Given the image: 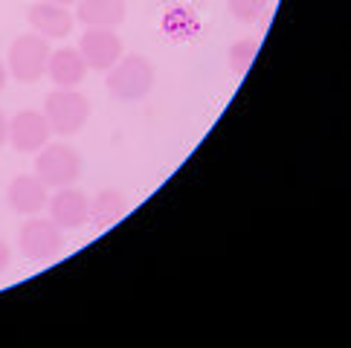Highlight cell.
Returning a JSON list of instances; mask_svg holds the SVG:
<instances>
[{
	"instance_id": "cell-1",
	"label": "cell",
	"mask_w": 351,
	"mask_h": 348,
	"mask_svg": "<svg viewBox=\"0 0 351 348\" xmlns=\"http://www.w3.org/2000/svg\"><path fill=\"white\" fill-rule=\"evenodd\" d=\"M157 73L152 61L145 55H122L114 67L108 70V93L119 99V102H143V99L154 90Z\"/></svg>"
},
{
	"instance_id": "cell-2",
	"label": "cell",
	"mask_w": 351,
	"mask_h": 348,
	"mask_svg": "<svg viewBox=\"0 0 351 348\" xmlns=\"http://www.w3.org/2000/svg\"><path fill=\"white\" fill-rule=\"evenodd\" d=\"M44 116L49 122V128H53V134L73 136L90 119V99L79 93L76 87H56L44 99Z\"/></svg>"
},
{
	"instance_id": "cell-3",
	"label": "cell",
	"mask_w": 351,
	"mask_h": 348,
	"mask_svg": "<svg viewBox=\"0 0 351 348\" xmlns=\"http://www.w3.org/2000/svg\"><path fill=\"white\" fill-rule=\"evenodd\" d=\"M49 38L44 35H21L12 41L9 55H6V70L9 76L21 84H35L47 76V61H49Z\"/></svg>"
},
{
	"instance_id": "cell-4",
	"label": "cell",
	"mask_w": 351,
	"mask_h": 348,
	"mask_svg": "<svg viewBox=\"0 0 351 348\" xmlns=\"http://www.w3.org/2000/svg\"><path fill=\"white\" fill-rule=\"evenodd\" d=\"M35 177H38L47 189H64L82 177V157L73 145L64 142H47L38 160H35Z\"/></svg>"
},
{
	"instance_id": "cell-5",
	"label": "cell",
	"mask_w": 351,
	"mask_h": 348,
	"mask_svg": "<svg viewBox=\"0 0 351 348\" xmlns=\"http://www.w3.org/2000/svg\"><path fill=\"white\" fill-rule=\"evenodd\" d=\"M18 244H21V253L29 261H49V258L58 256L64 238H61V229L49 218L32 215V221H27L21 227Z\"/></svg>"
},
{
	"instance_id": "cell-6",
	"label": "cell",
	"mask_w": 351,
	"mask_h": 348,
	"mask_svg": "<svg viewBox=\"0 0 351 348\" xmlns=\"http://www.w3.org/2000/svg\"><path fill=\"white\" fill-rule=\"evenodd\" d=\"M79 53L87 61V70L96 73H108L117 61L125 55L122 38L114 29H84L82 41H79Z\"/></svg>"
},
{
	"instance_id": "cell-7",
	"label": "cell",
	"mask_w": 351,
	"mask_h": 348,
	"mask_svg": "<svg viewBox=\"0 0 351 348\" xmlns=\"http://www.w3.org/2000/svg\"><path fill=\"white\" fill-rule=\"evenodd\" d=\"M49 122L44 116V110H18L9 119V142L21 154H35L49 142Z\"/></svg>"
},
{
	"instance_id": "cell-8",
	"label": "cell",
	"mask_w": 351,
	"mask_h": 348,
	"mask_svg": "<svg viewBox=\"0 0 351 348\" xmlns=\"http://www.w3.org/2000/svg\"><path fill=\"white\" fill-rule=\"evenodd\" d=\"M49 209V221L56 223L58 229H79L82 223H87V209H90V197L82 189H56V195L47 201Z\"/></svg>"
},
{
	"instance_id": "cell-9",
	"label": "cell",
	"mask_w": 351,
	"mask_h": 348,
	"mask_svg": "<svg viewBox=\"0 0 351 348\" xmlns=\"http://www.w3.org/2000/svg\"><path fill=\"white\" fill-rule=\"evenodd\" d=\"M27 21L29 27L44 35V38H67L73 32V23L76 18L67 12V6H58L53 0H38L27 9Z\"/></svg>"
},
{
	"instance_id": "cell-10",
	"label": "cell",
	"mask_w": 351,
	"mask_h": 348,
	"mask_svg": "<svg viewBox=\"0 0 351 348\" xmlns=\"http://www.w3.org/2000/svg\"><path fill=\"white\" fill-rule=\"evenodd\" d=\"M6 201L9 206L15 209L18 215H38L41 209H47V201H49V189L35 177V174H21V177H15L9 183L6 189Z\"/></svg>"
},
{
	"instance_id": "cell-11",
	"label": "cell",
	"mask_w": 351,
	"mask_h": 348,
	"mask_svg": "<svg viewBox=\"0 0 351 348\" xmlns=\"http://www.w3.org/2000/svg\"><path fill=\"white\" fill-rule=\"evenodd\" d=\"M47 76L56 87H79L87 76V61L82 58L79 47H61L49 53Z\"/></svg>"
},
{
	"instance_id": "cell-12",
	"label": "cell",
	"mask_w": 351,
	"mask_h": 348,
	"mask_svg": "<svg viewBox=\"0 0 351 348\" xmlns=\"http://www.w3.org/2000/svg\"><path fill=\"white\" fill-rule=\"evenodd\" d=\"M128 3L125 0H79L76 3V18L87 29H117L125 21Z\"/></svg>"
},
{
	"instance_id": "cell-13",
	"label": "cell",
	"mask_w": 351,
	"mask_h": 348,
	"mask_svg": "<svg viewBox=\"0 0 351 348\" xmlns=\"http://www.w3.org/2000/svg\"><path fill=\"white\" fill-rule=\"evenodd\" d=\"M128 209V201L119 189H102L96 197H90V209H87V221H93L99 229L114 227V223L125 215Z\"/></svg>"
},
{
	"instance_id": "cell-14",
	"label": "cell",
	"mask_w": 351,
	"mask_h": 348,
	"mask_svg": "<svg viewBox=\"0 0 351 348\" xmlns=\"http://www.w3.org/2000/svg\"><path fill=\"white\" fill-rule=\"evenodd\" d=\"M258 38H241V41H235L230 47V53H227V61H230V70L235 73V76H244V73L253 67V61L258 55Z\"/></svg>"
},
{
	"instance_id": "cell-15",
	"label": "cell",
	"mask_w": 351,
	"mask_h": 348,
	"mask_svg": "<svg viewBox=\"0 0 351 348\" xmlns=\"http://www.w3.org/2000/svg\"><path fill=\"white\" fill-rule=\"evenodd\" d=\"M230 15L238 23H256L267 9V0H227Z\"/></svg>"
},
{
	"instance_id": "cell-16",
	"label": "cell",
	"mask_w": 351,
	"mask_h": 348,
	"mask_svg": "<svg viewBox=\"0 0 351 348\" xmlns=\"http://www.w3.org/2000/svg\"><path fill=\"white\" fill-rule=\"evenodd\" d=\"M9 261H12V250H9V244L0 238V273H3L9 267Z\"/></svg>"
},
{
	"instance_id": "cell-17",
	"label": "cell",
	"mask_w": 351,
	"mask_h": 348,
	"mask_svg": "<svg viewBox=\"0 0 351 348\" xmlns=\"http://www.w3.org/2000/svg\"><path fill=\"white\" fill-rule=\"evenodd\" d=\"M9 142V119H6V114L0 110V148H3Z\"/></svg>"
},
{
	"instance_id": "cell-18",
	"label": "cell",
	"mask_w": 351,
	"mask_h": 348,
	"mask_svg": "<svg viewBox=\"0 0 351 348\" xmlns=\"http://www.w3.org/2000/svg\"><path fill=\"white\" fill-rule=\"evenodd\" d=\"M6 82H9V70H6V64H3V61H0V93H3Z\"/></svg>"
},
{
	"instance_id": "cell-19",
	"label": "cell",
	"mask_w": 351,
	"mask_h": 348,
	"mask_svg": "<svg viewBox=\"0 0 351 348\" xmlns=\"http://www.w3.org/2000/svg\"><path fill=\"white\" fill-rule=\"evenodd\" d=\"M53 3H58V6H76L79 0H53Z\"/></svg>"
}]
</instances>
